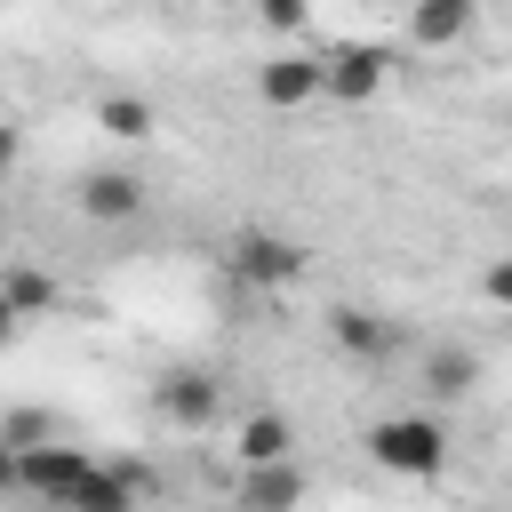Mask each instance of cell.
I'll return each instance as SVG.
<instances>
[{"label": "cell", "instance_id": "obj_20", "mask_svg": "<svg viewBox=\"0 0 512 512\" xmlns=\"http://www.w3.org/2000/svg\"><path fill=\"white\" fill-rule=\"evenodd\" d=\"M16 152H24V128H16V120H0V176L16 168Z\"/></svg>", "mask_w": 512, "mask_h": 512}, {"label": "cell", "instance_id": "obj_10", "mask_svg": "<svg viewBox=\"0 0 512 512\" xmlns=\"http://www.w3.org/2000/svg\"><path fill=\"white\" fill-rule=\"evenodd\" d=\"M288 448H296V432H288L280 408H256V416H240V432H232L240 472H248V464H288Z\"/></svg>", "mask_w": 512, "mask_h": 512}, {"label": "cell", "instance_id": "obj_21", "mask_svg": "<svg viewBox=\"0 0 512 512\" xmlns=\"http://www.w3.org/2000/svg\"><path fill=\"white\" fill-rule=\"evenodd\" d=\"M16 320H24V312H16V304H8V288H0V344L16 336Z\"/></svg>", "mask_w": 512, "mask_h": 512}, {"label": "cell", "instance_id": "obj_9", "mask_svg": "<svg viewBox=\"0 0 512 512\" xmlns=\"http://www.w3.org/2000/svg\"><path fill=\"white\" fill-rule=\"evenodd\" d=\"M296 504H304L296 456H288V464H248V472H240V512H296Z\"/></svg>", "mask_w": 512, "mask_h": 512}, {"label": "cell", "instance_id": "obj_2", "mask_svg": "<svg viewBox=\"0 0 512 512\" xmlns=\"http://www.w3.org/2000/svg\"><path fill=\"white\" fill-rule=\"evenodd\" d=\"M320 96H328V64H320V56L288 48V56H264V64H256V104H264V112H304V104H320Z\"/></svg>", "mask_w": 512, "mask_h": 512}, {"label": "cell", "instance_id": "obj_16", "mask_svg": "<svg viewBox=\"0 0 512 512\" xmlns=\"http://www.w3.org/2000/svg\"><path fill=\"white\" fill-rule=\"evenodd\" d=\"M0 440L8 448H48V440H64V424L48 408H16V416H0Z\"/></svg>", "mask_w": 512, "mask_h": 512}, {"label": "cell", "instance_id": "obj_13", "mask_svg": "<svg viewBox=\"0 0 512 512\" xmlns=\"http://www.w3.org/2000/svg\"><path fill=\"white\" fill-rule=\"evenodd\" d=\"M472 384H480V360H472L464 344H440V352L424 360V392H432V400H464Z\"/></svg>", "mask_w": 512, "mask_h": 512}, {"label": "cell", "instance_id": "obj_12", "mask_svg": "<svg viewBox=\"0 0 512 512\" xmlns=\"http://www.w3.org/2000/svg\"><path fill=\"white\" fill-rule=\"evenodd\" d=\"M328 336H336V352H352V360H384V352H392V320H376V312H360V304H336V312H328Z\"/></svg>", "mask_w": 512, "mask_h": 512}, {"label": "cell", "instance_id": "obj_11", "mask_svg": "<svg viewBox=\"0 0 512 512\" xmlns=\"http://www.w3.org/2000/svg\"><path fill=\"white\" fill-rule=\"evenodd\" d=\"M472 16H480L472 0H416V8H408V40H416V48H456V40L472 32Z\"/></svg>", "mask_w": 512, "mask_h": 512}, {"label": "cell", "instance_id": "obj_18", "mask_svg": "<svg viewBox=\"0 0 512 512\" xmlns=\"http://www.w3.org/2000/svg\"><path fill=\"white\" fill-rule=\"evenodd\" d=\"M480 296H488V304H504V312H512V256H496V264H488V272H480Z\"/></svg>", "mask_w": 512, "mask_h": 512}, {"label": "cell", "instance_id": "obj_19", "mask_svg": "<svg viewBox=\"0 0 512 512\" xmlns=\"http://www.w3.org/2000/svg\"><path fill=\"white\" fill-rule=\"evenodd\" d=\"M0 496H24V456L0 440Z\"/></svg>", "mask_w": 512, "mask_h": 512}, {"label": "cell", "instance_id": "obj_15", "mask_svg": "<svg viewBox=\"0 0 512 512\" xmlns=\"http://www.w3.org/2000/svg\"><path fill=\"white\" fill-rule=\"evenodd\" d=\"M96 128L120 136V144H144V136H152V104H144V96H104V104H96Z\"/></svg>", "mask_w": 512, "mask_h": 512}, {"label": "cell", "instance_id": "obj_14", "mask_svg": "<svg viewBox=\"0 0 512 512\" xmlns=\"http://www.w3.org/2000/svg\"><path fill=\"white\" fill-rule=\"evenodd\" d=\"M0 288H8V304H16L24 320H32V312H56V296H64L40 264H16V256H0Z\"/></svg>", "mask_w": 512, "mask_h": 512}, {"label": "cell", "instance_id": "obj_3", "mask_svg": "<svg viewBox=\"0 0 512 512\" xmlns=\"http://www.w3.org/2000/svg\"><path fill=\"white\" fill-rule=\"evenodd\" d=\"M320 64H328V104H376L392 80V56L376 40H336Z\"/></svg>", "mask_w": 512, "mask_h": 512}, {"label": "cell", "instance_id": "obj_6", "mask_svg": "<svg viewBox=\"0 0 512 512\" xmlns=\"http://www.w3.org/2000/svg\"><path fill=\"white\" fill-rule=\"evenodd\" d=\"M24 456V496H40V504H64L72 488H80V472L96 464L88 448H72V440H48V448H16Z\"/></svg>", "mask_w": 512, "mask_h": 512}, {"label": "cell", "instance_id": "obj_4", "mask_svg": "<svg viewBox=\"0 0 512 512\" xmlns=\"http://www.w3.org/2000/svg\"><path fill=\"white\" fill-rule=\"evenodd\" d=\"M232 280H248V288H288V280H304V248L280 240V232H240V240H232Z\"/></svg>", "mask_w": 512, "mask_h": 512}, {"label": "cell", "instance_id": "obj_1", "mask_svg": "<svg viewBox=\"0 0 512 512\" xmlns=\"http://www.w3.org/2000/svg\"><path fill=\"white\" fill-rule=\"evenodd\" d=\"M368 456L400 480H440L448 472V424L440 416H384L368 432Z\"/></svg>", "mask_w": 512, "mask_h": 512}, {"label": "cell", "instance_id": "obj_8", "mask_svg": "<svg viewBox=\"0 0 512 512\" xmlns=\"http://www.w3.org/2000/svg\"><path fill=\"white\" fill-rule=\"evenodd\" d=\"M144 208V184L128 176V168H88L80 176V216H96V224H128Z\"/></svg>", "mask_w": 512, "mask_h": 512}, {"label": "cell", "instance_id": "obj_7", "mask_svg": "<svg viewBox=\"0 0 512 512\" xmlns=\"http://www.w3.org/2000/svg\"><path fill=\"white\" fill-rule=\"evenodd\" d=\"M216 376L208 368H176L168 384H160V416L176 424V432H200V424H216Z\"/></svg>", "mask_w": 512, "mask_h": 512}, {"label": "cell", "instance_id": "obj_5", "mask_svg": "<svg viewBox=\"0 0 512 512\" xmlns=\"http://www.w3.org/2000/svg\"><path fill=\"white\" fill-rule=\"evenodd\" d=\"M152 488V472L144 464H88L80 472V488L56 504V512H136V496Z\"/></svg>", "mask_w": 512, "mask_h": 512}, {"label": "cell", "instance_id": "obj_17", "mask_svg": "<svg viewBox=\"0 0 512 512\" xmlns=\"http://www.w3.org/2000/svg\"><path fill=\"white\" fill-rule=\"evenodd\" d=\"M304 16H312V0H256V24L264 32H296Z\"/></svg>", "mask_w": 512, "mask_h": 512}]
</instances>
